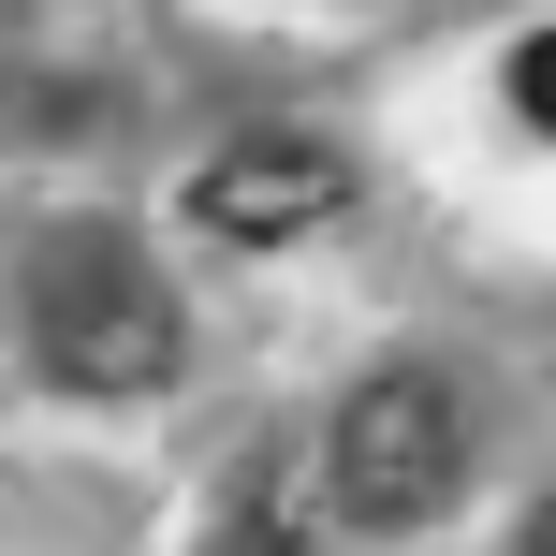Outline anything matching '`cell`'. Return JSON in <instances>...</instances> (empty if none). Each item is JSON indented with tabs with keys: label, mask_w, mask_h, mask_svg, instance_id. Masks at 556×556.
I'll return each instance as SVG.
<instances>
[{
	"label": "cell",
	"mask_w": 556,
	"mask_h": 556,
	"mask_svg": "<svg viewBox=\"0 0 556 556\" xmlns=\"http://www.w3.org/2000/svg\"><path fill=\"white\" fill-rule=\"evenodd\" d=\"M29 352H45L59 395H162L176 381V293L132 235L59 220L29 235Z\"/></svg>",
	"instance_id": "cell-1"
},
{
	"label": "cell",
	"mask_w": 556,
	"mask_h": 556,
	"mask_svg": "<svg viewBox=\"0 0 556 556\" xmlns=\"http://www.w3.org/2000/svg\"><path fill=\"white\" fill-rule=\"evenodd\" d=\"M323 469H337V513H352V528H425V513L454 498V469H469V410H454V381H440V366H381V381H352Z\"/></svg>",
	"instance_id": "cell-2"
},
{
	"label": "cell",
	"mask_w": 556,
	"mask_h": 556,
	"mask_svg": "<svg viewBox=\"0 0 556 556\" xmlns=\"http://www.w3.org/2000/svg\"><path fill=\"white\" fill-rule=\"evenodd\" d=\"M337 205H352V162H337L323 132H235L220 162L191 176V220L235 235V250H278V235L337 220Z\"/></svg>",
	"instance_id": "cell-3"
},
{
	"label": "cell",
	"mask_w": 556,
	"mask_h": 556,
	"mask_svg": "<svg viewBox=\"0 0 556 556\" xmlns=\"http://www.w3.org/2000/svg\"><path fill=\"white\" fill-rule=\"evenodd\" d=\"M513 103H528V117H542V132H556V29H542V45H528V59H513Z\"/></svg>",
	"instance_id": "cell-4"
},
{
	"label": "cell",
	"mask_w": 556,
	"mask_h": 556,
	"mask_svg": "<svg viewBox=\"0 0 556 556\" xmlns=\"http://www.w3.org/2000/svg\"><path fill=\"white\" fill-rule=\"evenodd\" d=\"M528 556H556V498H542V528H528Z\"/></svg>",
	"instance_id": "cell-5"
}]
</instances>
